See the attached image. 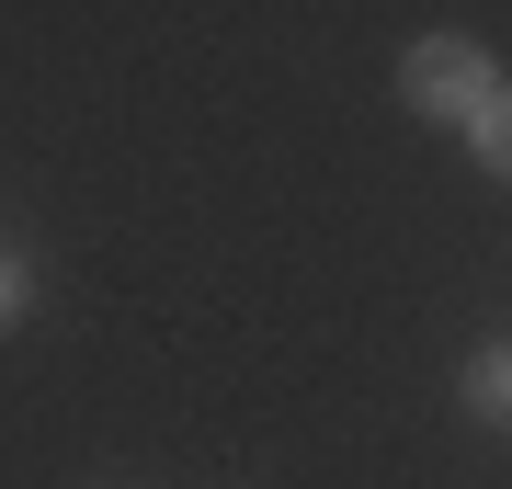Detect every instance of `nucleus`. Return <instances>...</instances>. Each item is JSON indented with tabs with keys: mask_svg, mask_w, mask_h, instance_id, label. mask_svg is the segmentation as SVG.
Listing matches in <instances>:
<instances>
[{
	"mask_svg": "<svg viewBox=\"0 0 512 489\" xmlns=\"http://www.w3.org/2000/svg\"><path fill=\"white\" fill-rule=\"evenodd\" d=\"M490 91H501V69H490V46H478V35H421V46L399 57V103L433 114V126H478Z\"/></svg>",
	"mask_w": 512,
	"mask_h": 489,
	"instance_id": "1",
	"label": "nucleus"
},
{
	"mask_svg": "<svg viewBox=\"0 0 512 489\" xmlns=\"http://www.w3.org/2000/svg\"><path fill=\"white\" fill-rule=\"evenodd\" d=\"M467 410H478V421H501V433H512V342H490V353L467 364Z\"/></svg>",
	"mask_w": 512,
	"mask_h": 489,
	"instance_id": "2",
	"label": "nucleus"
},
{
	"mask_svg": "<svg viewBox=\"0 0 512 489\" xmlns=\"http://www.w3.org/2000/svg\"><path fill=\"white\" fill-rule=\"evenodd\" d=\"M467 148H478V160H490V171L512 182V80L490 91V103H478V126H467Z\"/></svg>",
	"mask_w": 512,
	"mask_h": 489,
	"instance_id": "3",
	"label": "nucleus"
},
{
	"mask_svg": "<svg viewBox=\"0 0 512 489\" xmlns=\"http://www.w3.org/2000/svg\"><path fill=\"white\" fill-rule=\"evenodd\" d=\"M23 296H35V273H23V251H0V330L23 319Z\"/></svg>",
	"mask_w": 512,
	"mask_h": 489,
	"instance_id": "4",
	"label": "nucleus"
}]
</instances>
